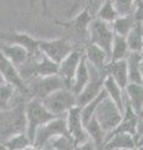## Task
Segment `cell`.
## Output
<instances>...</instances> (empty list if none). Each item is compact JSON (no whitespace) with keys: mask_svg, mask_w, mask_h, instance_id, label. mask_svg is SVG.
<instances>
[{"mask_svg":"<svg viewBox=\"0 0 143 150\" xmlns=\"http://www.w3.org/2000/svg\"><path fill=\"white\" fill-rule=\"evenodd\" d=\"M28 99L20 96L10 109L0 111V140L9 139L13 135L26 133L25 105Z\"/></svg>","mask_w":143,"mask_h":150,"instance_id":"6da1fadb","label":"cell"},{"mask_svg":"<svg viewBox=\"0 0 143 150\" xmlns=\"http://www.w3.org/2000/svg\"><path fill=\"white\" fill-rule=\"evenodd\" d=\"M25 115H26V135L30 139L31 145H33V142H34L36 130L41 125L49 123L50 120L56 118L54 114H51L46 109L45 105L41 103V100H38V99H29L26 101Z\"/></svg>","mask_w":143,"mask_h":150,"instance_id":"7a4b0ae2","label":"cell"},{"mask_svg":"<svg viewBox=\"0 0 143 150\" xmlns=\"http://www.w3.org/2000/svg\"><path fill=\"white\" fill-rule=\"evenodd\" d=\"M29 99L43 100L59 89L68 88L60 75H49V76H36L26 83Z\"/></svg>","mask_w":143,"mask_h":150,"instance_id":"3957f363","label":"cell"},{"mask_svg":"<svg viewBox=\"0 0 143 150\" xmlns=\"http://www.w3.org/2000/svg\"><path fill=\"white\" fill-rule=\"evenodd\" d=\"M41 103L55 116H64L72 108L77 106V95L72 91V89L63 88L51 93L49 96L43 99Z\"/></svg>","mask_w":143,"mask_h":150,"instance_id":"277c9868","label":"cell"},{"mask_svg":"<svg viewBox=\"0 0 143 150\" xmlns=\"http://www.w3.org/2000/svg\"><path fill=\"white\" fill-rule=\"evenodd\" d=\"M114 35L116 34L113 33L111 24L99 20L97 18H93L88 29V43L99 46L108 55H111Z\"/></svg>","mask_w":143,"mask_h":150,"instance_id":"5b68a950","label":"cell"},{"mask_svg":"<svg viewBox=\"0 0 143 150\" xmlns=\"http://www.w3.org/2000/svg\"><path fill=\"white\" fill-rule=\"evenodd\" d=\"M94 118L97 119V121L101 124L103 130L108 135L121 123V120L123 118V112L107 95L101 101V104L98 105L97 110L94 112Z\"/></svg>","mask_w":143,"mask_h":150,"instance_id":"8992f818","label":"cell"},{"mask_svg":"<svg viewBox=\"0 0 143 150\" xmlns=\"http://www.w3.org/2000/svg\"><path fill=\"white\" fill-rule=\"evenodd\" d=\"M68 134V128H66V119L64 116H56L55 119L50 120L49 123L41 125L36 130L33 146L36 149H43L48 144L50 139H53L59 135Z\"/></svg>","mask_w":143,"mask_h":150,"instance_id":"52a82bcc","label":"cell"},{"mask_svg":"<svg viewBox=\"0 0 143 150\" xmlns=\"http://www.w3.org/2000/svg\"><path fill=\"white\" fill-rule=\"evenodd\" d=\"M77 46H74L69 38H56L51 40H40L39 49L45 56H48L54 63L59 64L65 56H68Z\"/></svg>","mask_w":143,"mask_h":150,"instance_id":"ba28073f","label":"cell"},{"mask_svg":"<svg viewBox=\"0 0 143 150\" xmlns=\"http://www.w3.org/2000/svg\"><path fill=\"white\" fill-rule=\"evenodd\" d=\"M0 73H1V75L4 76V79H5V81L8 84L13 85L21 96H24L25 99L29 100V91H28L26 83L23 80L18 68L10 60L6 59L5 56L3 55L1 51H0Z\"/></svg>","mask_w":143,"mask_h":150,"instance_id":"9c48e42d","label":"cell"},{"mask_svg":"<svg viewBox=\"0 0 143 150\" xmlns=\"http://www.w3.org/2000/svg\"><path fill=\"white\" fill-rule=\"evenodd\" d=\"M66 128H68V134L73 138L77 146L84 144L89 140V137L85 130V125L83 123L82 114H80V108L74 106L66 112Z\"/></svg>","mask_w":143,"mask_h":150,"instance_id":"30bf717a","label":"cell"},{"mask_svg":"<svg viewBox=\"0 0 143 150\" xmlns=\"http://www.w3.org/2000/svg\"><path fill=\"white\" fill-rule=\"evenodd\" d=\"M0 43H8V44H16L25 48L29 54H34L39 51V39H35L28 33L10 30V31H1L0 35Z\"/></svg>","mask_w":143,"mask_h":150,"instance_id":"8fae6325","label":"cell"},{"mask_svg":"<svg viewBox=\"0 0 143 150\" xmlns=\"http://www.w3.org/2000/svg\"><path fill=\"white\" fill-rule=\"evenodd\" d=\"M82 58H83V49L80 50L79 48H75L68 56H65L59 63L58 75H60L61 79L65 83V85L69 89H70L74 75L77 73V69L79 67L80 62H82Z\"/></svg>","mask_w":143,"mask_h":150,"instance_id":"7c38bea8","label":"cell"},{"mask_svg":"<svg viewBox=\"0 0 143 150\" xmlns=\"http://www.w3.org/2000/svg\"><path fill=\"white\" fill-rule=\"evenodd\" d=\"M92 20H93V18L90 15L89 6L85 5L80 9V11L72 19V20L66 21V23L55 20V24H59L60 26H64L66 29L73 30L75 34L79 38H82V39H84V38L88 39V29H89V24Z\"/></svg>","mask_w":143,"mask_h":150,"instance_id":"4fadbf2b","label":"cell"},{"mask_svg":"<svg viewBox=\"0 0 143 150\" xmlns=\"http://www.w3.org/2000/svg\"><path fill=\"white\" fill-rule=\"evenodd\" d=\"M83 54H84V58L87 60V63L90 67L97 69L98 71L107 74L106 69H107V64L109 63V55L103 49H101L99 46L94 44L87 43L84 45Z\"/></svg>","mask_w":143,"mask_h":150,"instance_id":"5bb4252c","label":"cell"},{"mask_svg":"<svg viewBox=\"0 0 143 150\" xmlns=\"http://www.w3.org/2000/svg\"><path fill=\"white\" fill-rule=\"evenodd\" d=\"M136 139L129 133H116L107 135L103 150H134Z\"/></svg>","mask_w":143,"mask_h":150,"instance_id":"9a60e30c","label":"cell"},{"mask_svg":"<svg viewBox=\"0 0 143 150\" xmlns=\"http://www.w3.org/2000/svg\"><path fill=\"white\" fill-rule=\"evenodd\" d=\"M0 51L16 68L21 67L29 59V55H30L29 51L25 48H23V46L16 44H8V43H0Z\"/></svg>","mask_w":143,"mask_h":150,"instance_id":"2e32d148","label":"cell"},{"mask_svg":"<svg viewBox=\"0 0 143 150\" xmlns=\"http://www.w3.org/2000/svg\"><path fill=\"white\" fill-rule=\"evenodd\" d=\"M107 75L111 76L121 88L126 89L129 84L128 80V67L127 60H118V62H109L107 64Z\"/></svg>","mask_w":143,"mask_h":150,"instance_id":"e0dca14e","label":"cell"},{"mask_svg":"<svg viewBox=\"0 0 143 150\" xmlns=\"http://www.w3.org/2000/svg\"><path fill=\"white\" fill-rule=\"evenodd\" d=\"M103 88L106 90L108 98L111 99L114 104H116L122 112H124L126 109V94H124V89L121 88L118 84L113 80L111 76H106L103 83Z\"/></svg>","mask_w":143,"mask_h":150,"instance_id":"ac0fdd59","label":"cell"},{"mask_svg":"<svg viewBox=\"0 0 143 150\" xmlns=\"http://www.w3.org/2000/svg\"><path fill=\"white\" fill-rule=\"evenodd\" d=\"M126 101L129 105L133 111L138 115L143 108V86L142 84L129 83L124 89Z\"/></svg>","mask_w":143,"mask_h":150,"instance_id":"d6986e66","label":"cell"},{"mask_svg":"<svg viewBox=\"0 0 143 150\" xmlns=\"http://www.w3.org/2000/svg\"><path fill=\"white\" fill-rule=\"evenodd\" d=\"M89 81H90V70H89V65H88L87 60L84 58V54H83L82 62L79 64L77 73H75L73 81H72V85H70L72 91H73L75 95H78Z\"/></svg>","mask_w":143,"mask_h":150,"instance_id":"ffe728a7","label":"cell"},{"mask_svg":"<svg viewBox=\"0 0 143 150\" xmlns=\"http://www.w3.org/2000/svg\"><path fill=\"white\" fill-rule=\"evenodd\" d=\"M85 130H87L89 139L94 143L97 150H103L104 143H106V138H107V133L103 130L101 124L98 123L94 116L85 124Z\"/></svg>","mask_w":143,"mask_h":150,"instance_id":"44dd1931","label":"cell"},{"mask_svg":"<svg viewBox=\"0 0 143 150\" xmlns=\"http://www.w3.org/2000/svg\"><path fill=\"white\" fill-rule=\"evenodd\" d=\"M142 53H136L131 51L128 55L127 60V67H128V80L129 83L134 84H142V74H141V60H142Z\"/></svg>","mask_w":143,"mask_h":150,"instance_id":"7402d4cb","label":"cell"},{"mask_svg":"<svg viewBox=\"0 0 143 150\" xmlns=\"http://www.w3.org/2000/svg\"><path fill=\"white\" fill-rule=\"evenodd\" d=\"M131 54V50L128 48L127 40L124 36L114 35V40L109 55V62H118V60H126L128 55Z\"/></svg>","mask_w":143,"mask_h":150,"instance_id":"603a6c76","label":"cell"},{"mask_svg":"<svg viewBox=\"0 0 143 150\" xmlns=\"http://www.w3.org/2000/svg\"><path fill=\"white\" fill-rule=\"evenodd\" d=\"M128 48L131 51L142 53L143 50V24H137L126 36Z\"/></svg>","mask_w":143,"mask_h":150,"instance_id":"cb8c5ba5","label":"cell"},{"mask_svg":"<svg viewBox=\"0 0 143 150\" xmlns=\"http://www.w3.org/2000/svg\"><path fill=\"white\" fill-rule=\"evenodd\" d=\"M136 24L137 21L134 20L133 15H126V16H118L111 24V26L116 35H121L126 38L128 35V33L134 28Z\"/></svg>","mask_w":143,"mask_h":150,"instance_id":"d4e9b609","label":"cell"},{"mask_svg":"<svg viewBox=\"0 0 143 150\" xmlns=\"http://www.w3.org/2000/svg\"><path fill=\"white\" fill-rule=\"evenodd\" d=\"M118 16L119 15L116 10V8H114V4L112 0H104L101 4V6L98 8L94 18H97L102 21H106L108 24H112Z\"/></svg>","mask_w":143,"mask_h":150,"instance_id":"484cf974","label":"cell"},{"mask_svg":"<svg viewBox=\"0 0 143 150\" xmlns=\"http://www.w3.org/2000/svg\"><path fill=\"white\" fill-rule=\"evenodd\" d=\"M45 146H48L50 150H75L77 149V145H75L73 138L69 134L59 135V137L50 139Z\"/></svg>","mask_w":143,"mask_h":150,"instance_id":"4316f807","label":"cell"},{"mask_svg":"<svg viewBox=\"0 0 143 150\" xmlns=\"http://www.w3.org/2000/svg\"><path fill=\"white\" fill-rule=\"evenodd\" d=\"M18 93L16 89L14 88L10 84H3L0 85V111L3 110H8L15 104L13 103V99H14V94Z\"/></svg>","mask_w":143,"mask_h":150,"instance_id":"83f0119b","label":"cell"},{"mask_svg":"<svg viewBox=\"0 0 143 150\" xmlns=\"http://www.w3.org/2000/svg\"><path fill=\"white\" fill-rule=\"evenodd\" d=\"M106 96H107V93H106V90L103 89V91L99 94V95L95 98V99H93L90 103H88V104H85L84 106L80 108V114H82V119H83L84 125L87 124L88 121L94 116V112H95V110H97L98 105L101 104V101H102Z\"/></svg>","mask_w":143,"mask_h":150,"instance_id":"f1b7e54d","label":"cell"},{"mask_svg":"<svg viewBox=\"0 0 143 150\" xmlns=\"http://www.w3.org/2000/svg\"><path fill=\"white\" fill-rule=\"evenodd\" d=\"M4 144L6 145V148L9 150H25L31 145V142L28 138L26 133H20L4 140Z\"/></svg>","mask_w":143,"mask_h":150,"instance_id":"f546056e","label":"cell"},{"mask_svg":"<svg viewBox=\"0 0 143 150\" xmlns=\"http://www.w3.org/2000/svg\"><path fill=\"white\" fill-rule=\"evenodd\" d=\"M112 1L119 16L133 15L136 8V0H112Z\"/></svg>","mask_w":143,"mask_h":150,"instance_id":"4dcf8cb0","label":"cell"},{"mask_svg":"<svg viewBox=\"0 0 143 150\" xmlns=\"http://www.w3.org/2000/svg\"><path fill=\"white\" fill-rule=\"evenodd\" d=\"M133 18L138 24H143V0H136V8L133 11Z\"/></svg>","mask_w":143,"mask_h":150,"instance_id":"1f68e13d","label":"cell"},{"mask_svg":"<svg viewBox=\"0 0 143 150\" xmlns=\"http://www.w3.org/2000/svg\"><path fill=\"white\" fill-rule=\"evenodd\" d=\"M74 1V8H73V10H75V9H78L80 6H83L82 4L85 3V0H73ZM41 8H43V14L46 16L48 15V0H41Z\"/></svg>","mask_w":143,"mask_h":150,"instance_id":"d6a6232c","label":"cell"},{"mask_svg":"<svg viewBox=\"0 0 143 150\" xmlns=\"http://www.w3.org/2000/svg\"><path fill=\"white\" fill-rule=\"evenodd\" d=\"M75 150H97V148H95L94 143L92 142V140H88V142H85L84 144L79 145V146H77V149Z\"/></svg>","mask_w":143,"mask_h":150,"instance_id":"836d02e7","label":"cell"},{"mask_svg":"<svg viewBox=\"0 0 143 150\" xmlns=\"http://www.w3.org/2000/svg\"><path fill=\"white\" fill-rule=\"evenodd\" d=\"M143 137V119L138 118V123H137V129H136V135H134V139Z\"/></svg>","mask_w":143,"mask_h":150,"instance_id":"e575fe53","label":"cell"},{"mask_svg":"<svg viewBox=\"0 0 143 150\" xmlns=\"http://www.w3.org/2000/svg\"><path fill=\"white\" fill-rule=\"evenodd\" d=\"M38 1V0H30V4H29V11H28V16L30 15V13H31V10L34 9V6H35V3Z\"/></svg>","mask_w":143,"mask_h":150,"instance_id":"d590c367","label":"cell"},{"mask_svg":"<svg viewBox=\"0 0 143 150\" xmlns=\"http://www.w3.org/2000/svg\"><path fill=\"white\" fill-rule=\"evenodd\" d=\"M0 150H9L6 148V145L4 144V142H1V140H0Z\"/></svg>","mask_w":143,"mask_h":150,"instance_id":"8d00e7d4","label":"cell"},{"mask_svg":"<svg viewBox=\"0 0 143 150\" xmlns=\"http://www.w3.org/2000/svg\"><path fill=\"white\" fill-rule=\"evenodd\" d=\"M5 79H4V76L1 75V73H0V85H3V84H5Z\"/></svg>","mask_w":143,"mask_h":150,"instance_id":"74e56055","label":"cell"},{"mask_svg":"<svg viewBox=\"0 0 143 150\" xmlns=\"http://www.w3.org/2000/svg\"><path fill=\"white\" fill-rule=\"evenodd\" d=\"M141 74H142V78H143V56H142V60H141Z\"/></svg>","mask_w":143,"mask_h":150,"instance_id":"f35d334b","label":"cell"},{"mask_svg":"<svg viewBox=\"0 0 143 150\" xmlns=\"http://www.w3.org/2000/svg\"><path fill=\"white\" fill-rule=\"evenodd\" d=\"M138 118H141V119H143V108H142V110L139 111V114H138Z\"/></svg>","mask_w":143,"mask_h":150,"instance_id":"ab89813d","label":"cell"},{"mask_svg":"<svg viewBox=\"0 0 143 150\" xmlns=\"http://www.w3.org/2000/svg\"><path fill=\"white\" fill-rule=\"evenodd\" d=\"M136 150H143V145H142V146H138V148H136Z\"/></svg>","mask_w":143,"mask_h":150,"instance_id":"60d3db41","label":"cell"},{"mask_svg":"<svg viewBox=\"0 0 143 150\" xmlns=\"http://www.w3.org/2000/svg\"><path fill=\"white\" fill-rule=\"evenodd\" d=\"M0 35H1V30H0Z\"/></svg>","mask_w":143,"mask_h":150,"instance_id":"b9f144b4","label":"cell"},{"mask_svg":"<svg viewBox=\"0 0 143 150\" xmlns=\"http://www.w3.org/2000/svg\"><path fill=\"white\" fill-rule=\"evenodd\" d=\"M142 86H143V80H142Z\"/></svg>","mask_w":143,"mask_h":150,"instance_id":"7bdbcfd3","label":"cell"},{"mask_svg":"<svg viewBox=\"0 0 143 150\" xmlns=\"http://www.w3.org/2000/svg\"><path fill=\"white\" fill-rule=\"evenodd\" d=\"M142 53H143V50H142Z\"/></svg>","mask_w":143,"mask_h":150,"instance_id":"ee69618b","label":"cell"},{"mask_svg":"<svg viewBox=\"0 0 143 150\" xmlns=\"http://www.w3.org/2000/svg\"><path fill=\"white\" fill-rule=\"evenodd\" d=\"M134 150H136V149H134Z\"/></svg>","mask_w":143,"mask_h":150,"instance_id":"f6af8a7d","label":"cell"}]
</instances>
